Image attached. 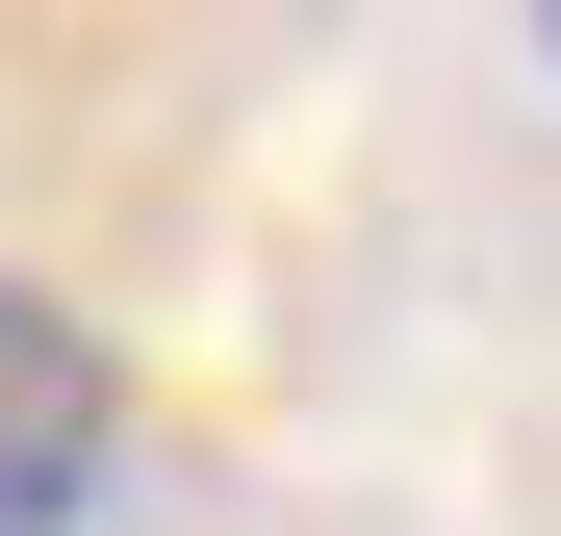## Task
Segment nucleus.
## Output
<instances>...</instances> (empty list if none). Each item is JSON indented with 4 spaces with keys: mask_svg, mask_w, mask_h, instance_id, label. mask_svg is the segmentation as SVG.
Returning <instances> with one entry per match:
<instances>
[{
    "mask_svg": "<svg viewBox=\"0 0 561 536\" xmlns=\"http://www.w3.org/2000/svg\"><path fill=\"white\" fill-rule=\"evenodd\" d=\"M103 486H128V357L51 282H0V536H77Z\"/></svg>",
    "mask_w": 561,
    "mask_h": 536,
    "instance_id": "f257e3e1",
    "label": "nucleus"
},
{
    "mask_svg": "<svg viewBox=\"0 0 561 536\" xmlns=\"http://www.w3.org/2000/svg\"><path fill=\"white\" fill-rule=\"evenodd\" d=\"M536 52H561V0H536Z\"/></svg>",
    "mask_w": 561,
    "mask_h": 536,
    "instance_id": "f03ea898",
    "label": "nucleus"
}]
</instances>
